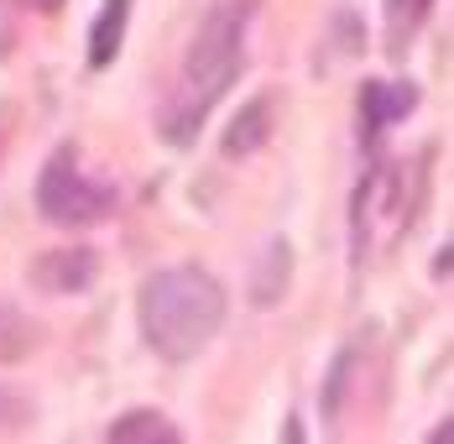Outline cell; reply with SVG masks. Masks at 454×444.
<instances>
[{
  "label": "cell",
  "instance_id": "6da1fadb",
  "mask_svg": "<svg viewBox=\"0 0 454 444\" xmlns=\"http://www.w3.org/2000/svg\"><path fill=\"white\" fill-rule=\"evenodd\" d=\"M246 21H251V5L246 0H215L209 16L199 21L193 43L183 52L178 79H173L168 99H162V136L173 147L199 141L209 110L240 79V68H246Z\"/></svg>",
  "mask_w": 454,
  "mask_h": 444
},
{
  "label": "cell",
  "instance_id": "7a4b0ae2",
  "mask_svg": "<svg viewBox=\"0 0 454 444\" xmlns=\"http://www.w3.org/2000/svg\"><path fill=\"white\" fill-rule=\"evenodd\" d=\"M141 340L162 361H193L225 324V288L204 266H168L141 282Z\"/></svg>",
  "mask_w": 454,
  "mask_h": 444
},
{
  "label": "cell",
  "instance_id": "3957f363",
  "mask_svg": "<svg viewBox=\"0 0 454 444\" xmlns=\"http://www.w3.org/2000/svg\"><path fill=\"white\" fill-rule=\"evenodd\" d=\"M37 210L47 225H94L110 215V188H99L74 168V152H58L37 183Z\"/></svg>",
  "mask_w": 454,
  "mask_h": 444
},
{
  "label": "cell",
  "instance_id": "277c9868",
  "mask_svg": "<svg viewBox=\"0 0 454 444\" xmlns=\"http://www.w3.org/2000/svg\"><path fill=\"white\" fill-rule=\"evenodd\" d=\"M32 282L43 293H84L94 282V251L74 246V251H43L32 262Z\"/></svg>",
  "mask_w": 454,
  "mask_h": 444
},
{
  "label": "cell",
  "instance_id": "5b68a950",
  "mask_svg": "<svg viewBox=\"0 0 454 444\" xmlns=\"http://www.w3.org/2000/svg\"><path fill=\"white\" fill-rule=\"evenodd\" d=\"M267 136H272V99L256 94L251 105L235 110V121H230V131H225V152L230 157H251V152L267 147Z\"/></svg>",
  "mask_w": 454,
  "mask_h": 444
},
{
  "label": "cell",
  "instance_id": "8992f818",
  "mask_svg": "<svg viewBox=\"0 0 454 444\" xmlns=\"http://www.w3.org/2000/svg\"><path fill=\"white\" fill-rule=\"evenodd\" d=\"M287 277H293V246H287V241H272V246L262 251V262H256V277H251V304H256V309L282 304Z\"/></svg>",
  "mask_w": 454,
  "mask_h": 444
},
{
  "label": "cell",
  "instance_id": "52a82bcc",
  "mask_svg": "<svg viewBox=\"0 0 454 444\" xmlns=\"http://www.w3.org/2000/svg\"><path fill=\"white\" fill-rule=\"evenodd\" d=\"M126 16H131V0H105L99 16H94V32H90V63L94 68H110L115 52L126 43Z\"/></svg>",
  "mask_w": 454,
  "mask_h": 444
},
{
  "label": "cell",
  "instance_id": "ba28073f",
  "mask_svg": "<svg viewBox=\"0 0 454 444\" xmlns=\"http://www.w3.org/2000/svg\"><path fill=\"white\" fill-rule=\"evenodd\" d=\"M361 105H365V131L376 136L387 121H403L418 105V94H412V84H365Z\"/></svg>",
  "mask_w": 454,
  "mask_h": 444
},
{
  "label": "cell",
  "instance_id": "9c48e42d",
  "mask_svg": "<svg viewBox=\"0 0 454 444\" xmlns=\"http://www.w3.org/2000/svg\"><path fill=\"white\" fill-rule=\"evenodd\" d=\"M110 444H178V429L162 418V413H126L121 424L105 429Z\"/></svg>",
  "mask_w": 454,
  "mask_h": 444
},
{
  "label": "cell",
  "instance_id": "30bf717a",
  "mask_svg": "<svg viewBox=\"0 0 454 444\" xmlns=\"http://www.w3.org/2000/svg\"><path fill=\"white\" fill-rule=\"evenodd\" d=\"M37 345V324L16 304H0V361H27Z\"/></svg>",
  "mask_w": 454,
  "mask_h": 444
},
{
  "label": "cell",
  "instance_id": "8fae6325",
  "mask_svg": "<svg viewBox=\"0 0 454 444\" xmlns=\"http://www.w3.org/2000/svg\"><path fill=\"white\" fill-rule=\"evenodd\" d=\"M428 5L434 0H387V43H392V52H403V43L423 27Z\"/></svg>",
  "mask_w": 454,
  "mask_h": 444
},
{
  "label": "cell",
  "instance_id": "7c38bea8",
  "mask_svg": "<svg viewBox=\"0 0 454 444\" xmlns=\"http://www.w3.org/2000/svg\"><path fill=\"white\" fill-rule=\"evenodd\" d=\"M16 418H21V402L11 398V392H0V424H5V429H11V424H16Z\"/></svg>",
  "mask_w": 454,
  "mask_h": 444
},
{
  "label": "cell",
  "instance_id": "4fadbf2b",
  "mask_svg": "<svg viewBox=\"0 0 454 444\" xmlns=\"http://www.w3.org/2000/svg\"><path fill=\"white\" fill-rule=\"evenodd\" d=\"M16 5H32V11H58V0H16Z\"/></svg>",
  "mask_w": 454,
  "mask_h": 444
}]
</instances>
